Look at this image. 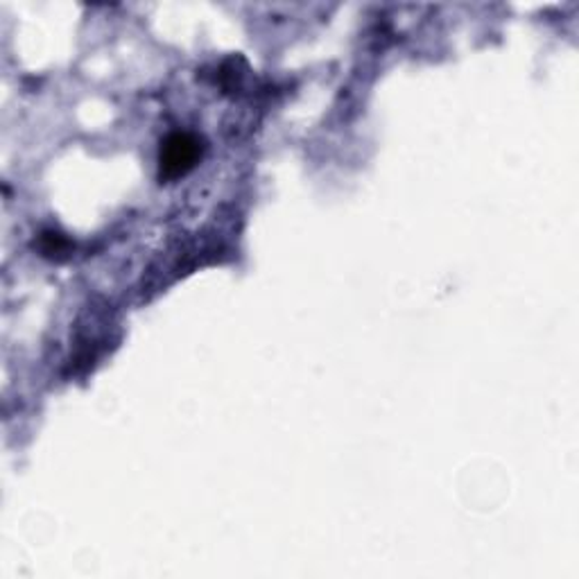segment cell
Segmentation results:
<instances>
[{
	"label": "cell",
	"mask_w": 579,
	"mask_h": 579,
	"mask_svg": "<svg viewBox=\"0 0 579 579\" xmlns=\"http://www.w3.org/2000/svg\"><path fill=\"white\" fill-rule=\"evenodd\" d=\"M202 157V140L193 134H172L166 138L161 148V177L163 179H177L184 177L189 170L197 166Z\"/></svg>",
	"instance_id": "cell-1"
}]
</instances>
